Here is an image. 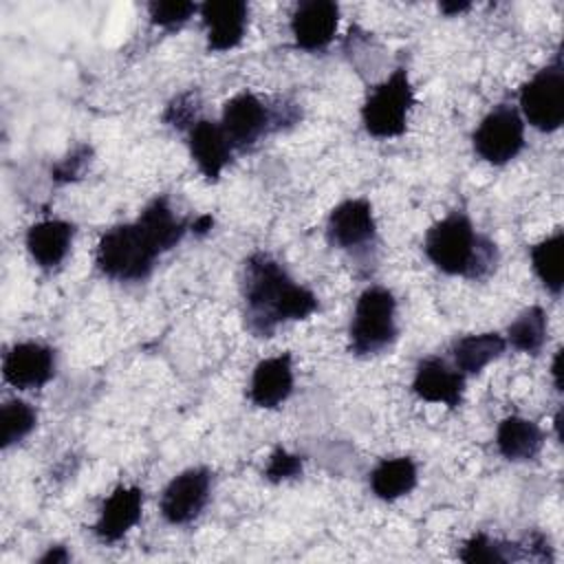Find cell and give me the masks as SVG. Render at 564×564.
Here are the masks:
<instances>
[{"label": "cell", "mask_w": 564, "mask_h": 564, "mask_svg": "<svg viewBox=\"0 0 564 564\" xmlns=\"http://www.w3.org/2000/svg\"><path fill=\"white\" fill-rule=\"evenodd\" d=\"M88 161H90V148H88V145L75 148L66 159H62V161L53 167V181H57V183H68V181L77 178V176L84 172V167H86Z\"/></svg>", "instance_id": "cell-30"}, {"label": "cell", "mask_w": 564, "mask_h": 564, "mask_svg": "<svg viewBox=\"0 0 564 564\" xmlns=\"http://www.w3.org/2000/svg\"><path fill=\"white\" fill-rule=\"evenodd\" d=\"M143 511V491L134 485H119L101 505L99 518L93 527L95 535L106 542H119L137 522Z\"/></svg>", "instance_id": "cell-15"}, {"label": "cell", "mask_w": 564, "mask_h": 564, "mask_svg": "<svg viewBox=\"0 0 564 564\" xmlns=\"http://www.w3.org/2000/svg\"><path fill=\"white\" fill-rule=\"evenodd\" d=\"M549 319L546 311L538 304L524 308L509 326H507V344L527 355H538L546 344Z\"/></svg>", "instance_id": "cell-24"}, {"label": "cell", "mask_w": 564, "mask_h": 564, "mask_svg": "<svg viewBox=\"0 0 564 564\" xmlns=\"http://www.w3.org/2000/svg\"><path fill=\"white\" fill-rule=\"evenodd\" d=\"M55 375V350L40 341H20L4 352L2 377L18 390H33Z\"/></svg>", "instance_id": "cell-11"}, {"label": "cell", "mask_w": 564, "mask_h": 564, "mask_svg": "<svg viewBox=\"0 0 564 564\" xmlns=\"http://www.w3.org/2000/svg\"><path fill=\"white\" fill-rule=\"evenodd\" d=\"M414 106V88L403 66L370 88L361 106L364 130L375 139H392L405 132Z\"/></svg>", "instance_id": "cell-5"}, {"label": "cell", "mask_w": 564, "mask_h": 564, "mask_svg": "<svg viewBox=\"0 0 564 564\" xmlns=\"http://www.w3.org/2000/svg\"><path fill=\"white\" fill-rule=\"evenodd\" d=\"M458 557L469 564H507L509 560H518L520 551L518 544H505L491 540L487 533H476L463 544Z\"/></svg>", "instance_id": "cell-25"}, {"label": "cell", "mask_w": 564, "mask_h": 564, "mask_svg": "<svg viewBox=\"0 0 564 564\" xmlns=\"http://www.w3.org/2000/svg\"><path fill=\"white\" fill-rule=\"evenodd\" d=\"M73 238H75L73 223L62 220V218H44L29 227L24 245H26L31 260L40 269L53 271L66 260Z\"/></svg>", "instance_id": "cell-17"}, {"label": "cell", "mask_w": 564, "mask_h": 564, "mask_svg": "<svg viewBox=\"0 0 564 564\" xmlns=\"http://www.w3.org/2000/svg\"><path fill=\"white\" fill-rule=\"evenodd\" d=\"M419 480L416 463L410 456L383 458L370 471V489L379 500L392 502L408 496Z\"/></svg>", "instance_id": "cell-20"}, {"label": "cell", "mask_w": 564, "mask_h": 564, "mask_svg": "<svg viewBox=\"0 0 564 564\" xmlns=\"http://www.w3.org/2000/svg\"><path fill=\"white\" fill-rule=\"evenodd\" d=\"M273 123L271 110L260 97L249 90H242L225 101L220 128L225 130L234 150H245L253 145Z\"/></svg>", "instance_id": "cell-9"}, {"label": "cell", "mask_w": 564, "mask_h": 564, "mask_svg": "<svg viewBox=\"0 0 564 564\" xmlns=\"http://www.w3.org/2000/svg\"><path fill=\"white\" fill-rule=\"evenodd\" d=\"M207 48L214 53H225L236 48L245 33L249 22V7L242 0H209L198 7Z\"/></svg>", "instance_id": "cell-12"}, {"label": "cell", "mask_w": 564, "mask_h": 564, "mask_svg": "<svg viewBox=\"0 0 564 564\" xmlns=\"http://www.w3.org/2000/svg\"><path fill=\"white\" fill-rule=\"evenodd\" d=\"M70 560L68 551L64 546H48L44 555H40V564H66Z\"/></svg>", "instance_id": "cell-31"}, {"label": "cell", "mask_w": 564, "mask_h": 564, "mask_svg": "<svg viewBox=\"0 0 564 564\" xmlns=\"http://www.w3.org/2000/svg\"><path fill=\"white\" fill-rule=\"evenodd\" d=\"M187 145L200 174L209 183H216L234 154V145L229 143L220 123L209 119H198L187 130Z\"/></svg>", "instance_id": "cell-16"}, {"label": "cell", "mask_w": 564, "mask_h": 564, "mask_svg": "<svg viewBox=\"0 0 564 564\" xmlns=\"http://www.w3.org/2000/svg\"><path fill=\"white\" fill-rule=\"evenodd\" d=\"M474 152L491 163L507 165L524 148V119L511 104L494 106L471 134Z\"/></svg>", "instance_id": "cell-7"}, {"label": "cell", "mask_w": 564, "mask_h": 564, "mask_svg": "<svg viewBox=\"0 0 564 564\" xmlns=\"http://www.w3.org/2000/svg\"><path fill=\"white\" fill-rule=\"evenodd\" d=\"M212 227H214V218H212V214H203V216H198V218L192 223V231H194L196 236H205V234H209V231H212Z\"/></svg>", "instance_id": "cell-32"}, {"label": "cell", "mask_w": 564, "mask_h": 564, "mask_svg": "<svg viewBox=\"0 0 564 564\" xmlns=\"http://www.w3.org/2000/svg\"><path fill=\"white\" fill-rule=\"evenodd\" d=\"M438 9H441L445 15L452 18V15H458V13L467 11V9H469V2H441Z\"/></svg>", "instance_id": "cell-33"}, {"label": "cell", "mask_w": 564, "mask_h": 564, "mask_svg": "<svg viewBox=\"0 0 564 564\" xmlns=\"http://www.w3.org/2000/svg\"><path fill=\"white\" fill-rule=\"evenodd\" d=\"M377 220L370 200L346 198L335 205L326 220V238L337 249H359L375 240Z\"/></svg>", "instance_id": "cell-10"}, {"label": "cell", "mask_w": 564, "mask_h": 564, "mask_svg": "<svg viewBox=\"0 0 564 564\" xmlns=\"http://www.w3.org/2000/svg\"><path fill=\"white\" fill-rule=\"evenodd\" d=\"M427 260L447 275L482 280L498 264V247L478 234L465 212H449L436 220L423 240Z\"/></svg>", "instance_id": "cell-2"}, {"label": "cell", "mask_w": 564, "mask_h": 564, "mask_svg": "<svg viewBox=\"0 0 564 564\" xmlns=\"http://www.w3.org/2000/svg\"><path fill=\"white\" fill-rule=\"evenodd\" d=\"M399 337L397 300L386 286H368L359 293L348 326V350L370 357L388 350Z\"/></svg>", "instance_id": "cell-4"}, {"label": "cell", "mask_w": 564, "mask_h": 564, "mask_svg": "<svg viewBox=\"0 0 564 564\" xmlns=\"http://www.w3.org/2000/svg\"><path fill=\"white\" fill-rule=\"evenodd\" d=\"M507 348V339L500 333H474L452 344V357L456 370L463 375H478L491 361H496Z\"/></svg>", "instance_id": "cell-21"}, {"label": "cell", "mask_w": 564, "mask_h": 564, "mask_svg": "<svg viewBox=\"0 0 564 564\" xmlns=\"http://www.w3.org/2000/svg\"><path fill=\"white\" fill-rule=\"evenodd\" d=\"M518 110L540 132H555L564 123V64L555 55L518 93Z\"/></svg>", "instance_id": "cell-6"}, {"label": "cell", "mask_w": 564, "mask_h": 564, "mask_svg": "<svg viewBox=\"0 0 564 564\" xmlns=\"http://www.w3.org/2000/svg\"><path fill=\"white\" fill-rule=\"evenodd\" d=\"M212 494V471L207 467H189L176 474L161 494V516L170 524H189L200 516Z\"/></svg>", "instance_id": "cell-8"}, {"label": "cell", "mask_w": 564, "mask_h": 564, "mask_svg": "<svg viewBox=\"0 0 564 564\" xmlns=\"http://www.w3.org/2000/svg\"><path fill=\"white\" fill-rule=\"evenodd\" d=\"M196 11L198 7L194 2H183V0H154L148 4V15L152 24L163 29H178Z\"/></svg>", "instance_id": "cell-27"}, {"label": "cell", "mask_w": 564, "mask_h": 564, "mask_svg": "<svg viewBox=\"0 0 564 564\" xmlns=\"http://www.w3.org/2000/svg\"><path fill=\"white\" fill-rule=\"evenodd\" d=\"M240 293L247 326L258 337H271L280 324L306 319L319 308L317 295L304 284H297L284 267L264 251H256L245 260Z\"/></svg>", "instance_id": "cell-1"}, {"label": "cell", "mask_w": 564, "mask_h": 564, "mask_svg": "<svg viewBox=\"0 0 564 564\" xmlns=\"http://www.w3.org/2000/svg\"><path fill=\"white\" fill-rule=\"evenodd\" d=\"M302 474V456L289 452L286 447H275L269 454L264 476L271 482H282V480H293Z\"/></svg>", "instance_id": "cell-28"}, {"label": "cell", "mask_w": 564, "mask_h": 564, "mask_svg": "<svg viewBox=\"0 0 564 564\" xmlns=\"http://www.w3.org/2000/svg\"><path fill=\"white\" fill-rule=\"evenodd\" d=\"M165 121L174 128H192L196 119V93L178 95L165 110Z\"/></svg>", "instance_id": "cell-29"}, {"label": "cell", "mask_w": 564, "mask_h": 564, "mask_svg": "<svg viewBox=\"0 0 564 564\" xmlns=\"http://www.w3.org/2000/svg\"><path fill=\"white\" fill-rule=\"evenodd\" d=\"M0 423H2V447L7 449L33 432L37 423V414L26 401L11 399L0 410Z\"/></svg>", "instance_id": "cell-26"}, {"label": "cell", "mask_w": 564, "mask_h": 564, "mask_svg": "<svg viewBox=\"0 0 564 564\" xmlns=\"http://www.w3.org/2000/svg\"><path fill=\"white\" fill-rule=\"evenodd\" d=\"M560 361H562V350L555 352V359H553V366H551V375H553V381H555V388H557V390H562V379H560L562 370H560Z\"/></svg>", "instance_id": "cell-34"}, {"label": "cell", "mask_w": 564, "mask_h": 564, "mask_svg": "<svg viewBox=\"0 0 564 564\" xmlns=\"http://www.w3.org/2000/svg\"><path fill=\"white\" fill-rule=\"evenodd\" d=\"M161 249L148 236L139 220L110 227L97 242L95 264L97 269L117 282H141L145 280Z\"/></svg>", "instance_id": "cell-3"}, {"label": "cell", "mask_w": 564, "mask_h": 564, "mask_svg": "<svg viewBox=\"0 0 564 564\" xmlns=\"http://www.w3.org/2000/svg\"><path fill=\"white\" fill-rule=\"evenodd\" d=\"M412 390L427 403H441L454 410L463 403L465 375L441 357H425L414 370Z\"/></svg>", "instance_id": "cell-14"}, {"label": "cell", "mask_w": 564, "mask_h": 564, "mask_svg": "<svg viewBox=\"0 0 564 564\" xmlns=\"http://www.w3.org/2000/svg\"><path fill=\"white\" fill-rule=\"evenodd\" d=\"M339 24V7L330 0H304L293 9L291 33L302 51H324Z\"/></svg>", "instance_id": "cell-13"}, {"label": "cell", "mask_w": 564, "mask_h": 564, "mask_svg": "<svg viewBox=\"0 0 564 564\" xmlns=\"http://www.w3.org/2000/svg\"><path fill=\"white\" fill-rule=\"evenodd\" d=\"M293 392V359L289 352L262 359L251 375L249 399L253 405L273 410Z\"/></svg>", "instance_id": "cell-18"}, {"label": "cell", "mask_w": 564, "mask_h": 564, "mask_svg": "<svg viewBox=\"0 0 564 564\" xmlns=\"http://www.w3.org/2000/svg\"><path fill=\"white\" fill-rule=\"evenodd\" d=\"M141 227L148 231V236L154 240V245L161 249V253L170 251L181 242V238L187 231V225L183 218L174 214L165 196L152 198L137 218Z\"/></svg>", "instance_id": "cell-22"}, {"label": "cell", "mask_w": 564, "mask_h": 564, "mask_svg": "<svg viewBox=\"0 0 564 564\" xmlns=\"http://www.w3.org/2000/svg\"><path fill=\"white\" fill-rule=\"evenodd\" d=\"M562 247H564V231L557 229L555 234L546 236L544 240L535 242L529 249L531 267L538 280L546 291L560 295L562 291Z\"/></svg>", "instance_id": "cell-23"}, {"label": "cell", "mask_w": 564, "mask_h": 564, "mask_svg": "<svg viewBox=\"0 0 564 564\" xmlns=\"http://www.w3.org/2000/svg\"><path fill=\"white\" fill-rule=\"evenodd\" d=\"M544 445L542 427L524 416H507L496 430V447L507 460H531Z\"/></svg>", "instance_id": "cell-19"}]
</instances>
